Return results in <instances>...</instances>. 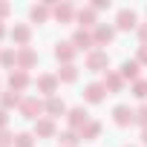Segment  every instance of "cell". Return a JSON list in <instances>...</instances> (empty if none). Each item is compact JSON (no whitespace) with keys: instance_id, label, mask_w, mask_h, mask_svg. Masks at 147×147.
Masks as SVG:
<instances>
[{"instance_id":"obj_1","label":"cell","mask_w":147,"mask_h":147,"mask_svg":"<svg viewBox=\"0 0 147 147\" xmlns=\"http://www.w3.org/2000/svg\"><path fill=\"white\" fill-rule=\"evenodd\" d=\"M43 107H46V104H43L38 95H29V98L20 101V115H23V118H40L38 113H43Z\"/></svg>"},{"instance_id":"obj_2","label":"cell","mask_w":147,"mask_h":147,"mask_svg":"<svg viewBox=\"0 0 147 147\" xmlns=\"http://www.w3.org/2000/svg\"><path fill=\"white\" fill-rule=\"evenodd\" d=\"M110 66V55L104 52V49H92L90 55H87V69H92V72H104Z\"/></svg>"},{"instance_id":"obj_3","label":"cell","mask_w":147,"mask_h":147,"mask_svg":"<svg viewBox=\"0 0 147 147\" xmlns=\"http://www.w3.org/2000/svg\"><path fill=\"white\" fill-rule=\"evenodd\" d=\"M115 29H121V32L138 29V15H136L133 9H121V12H118V18H115Z\"/></svg>"},{"instance_id":"obj_4","label":"cell","mask_w":147,"mask_h":147,"mask_svg":"<svg viewBox=\"0 0 147 147\" xmlns=\"http://www.w3.org/2000/svg\"><path fill=\"white\" fill-rule=\"evenodd\" d=\"M72 46H75V49H87V52H92V49H95V38H92V32H90V29H75V35H72Z\"/></svg>"},{"instance_id":"obj_5","label":"cell","mask_w":147,"mask_h":147,"mask_svg":"<svg viewBox=\"0 0 147 147\" xmlns=\"http://www.w3.org/2000/svg\"><path fill=\"white\" fill-rule=\"evenodd\" d=\"M75 6H72V3H55L52 6V18L55 20H61V23H72V20H75Z\"/></svg>"},{"instance_id":"obj_6","label":"cell","mask_w":147,"mask_h":147,"mask_svg":"<svg viewBox=\"0 0 147 147\" xmlns=\"http://www.w3.org/2000/svg\"><path fill=\"white\" fill-rule=\"evenodd\" d=\"M75 20H78V29H95V26H98V18H95V9H92V6L78 9V12H75Z\"/></svg>"},{"instance_id":"obj_7","label":"cell","mask_w":147,"mask_h":147,"mask_svg":"<svg viewBox=\"0 0 147 147\" xmlns=\"http://www.w3.org/2000/svg\"><path fill=\"white\" fill-rule=\"evenodd\" d=\"M35 63H38V52H35L32 46H20V49H18V69L26 72V69H32Z\"/></svg>"},{"instance_id":"obj_8","label":"cell","mask_w":147,"mask_h":147,"mask_svg":"<svg viewBox=\"0 0 147 147\" xmlns=\"http://www.w3.org/2000/svg\"><path fill=\"white\" fill-rule=\"evenodd\" d=\"M113 121H115L118 127H130V124L136 121V110H130L127 104H118V107L113 110Z\"/></svg>"},{"instance_id":"obj_9","label":"cell","mask_w":147,"mask_h":147,"mask_svg":"<svg viewBox=\"0 0 147 147\" xmlns=\"http://www.w3.org/2000/svg\"><path fill=\"white\" fill-rule=\"evenodd\" d=\"M75 46H72V40H58L55 43V58L61 61V63H72V58H75Z\"/></svg>"},{"instance_id":"obj_10","label":"cell","mask_w":147,"mask_h":147,"mask_svg":"<svg viewBox=\"0 0 147 147\" xmlns=\"http://www.w3.org/2000/svg\"><path fill=\"white\" fill-rule=\"evenodd\" d=\"M9 35H12V40L20 43V46H29V40H32V29H29L26 23H15Z\"/></svg>"},{"instance_id":"obj_11","label":"cell","mask_w":147,"mask_h":147,"mask_svg":"<svg viewBox=\"0 0 147 147\" xmlns=\"http://www.w3.org/2000/svg\"><path fill=\"white\" fill-rule=\"evenodd\" d=\"M92 38H95V46H104V43H110V40L115 38V26L98 23V26H95V32H92Z\"/></svg>"},{"instance_id":"obj_12","label":"cell","mask_w":147,"mask_h":147,"mask_svg":"<svg viewBox=\"0 0 147 147\" xmlns=\"http://www.w3.org/2000/svg\"><path fill=\"white\" fill-rule=\"evenodd\" d=\"M9 87H12L15 92L26 90V87H29V72H23V69H12V72H9Z\"/></svg>"},{"instance_id":"obj_13","label":"cell","mask_w":147,"mask_h":147,"mask_svg":"<svg viewBox=\"0 0 147 147\" xmlns=\"http://www.w3.org/2000/svg\"><path fill=\"white\" fill-rule=\"evenodd\" d=\"M87 121H90V113H87L84 107H72V110H69V127H72V130H81Z\"/></svg>"},{"instance_id":"obj_14","label":"cell","mask_w":147,"mask_h":147,"mask_svg":"<svg viewBox=\"0 0 147 147\" xmlns=\"http://www.w3.org/2000/svg\"><path fill=\"white\" fill-rule=\"evenodd\" d=\"M29 18H32L35 23H46V20L52 18V6H46V3H35V6L29 9Z\"/></svg>"},{"instance_id":"obj_15","label":"cell","mask_w":147,"mask_h":147,"mask_svg":"<svg viewBox=\"0 0 147 147\" xmlns=\"http://www.w3.org/2000/svg\"><path fill=\"white\" fill-rule=\"evenodd\" d=\"M38 90H40L46 98H52L55 90H58V75H40V78H38Z\"/></svg>"},{"instance_id":"obj_16","label":"cell","mask_w":147,"mask_h":147,"mask_svg":"<svg viewBox=\"0 0 147 147\" xmlns=\"http://www.w3.org/2000/svg\"><path fill=\"white\" fill-rule=\"evenodd\" d=\"M104 92H107L104 84H90V87L84 90V98H87L90 104H101V101H104Z\"/></svg>"},{"instance_id":"obj_17","label":"cell","mask_w":147,"mask_h":147,"mask_svg":"<svg viewBox=\"0 0 147 147\" xmlns=\"http://www.w3.org/2000/svg\"><path fill=\"white\" fill-rule=\"evenodd\" d=\"M104 87H107V92H121V87H124L121 72H110V69H107V75H104Z\"/></svg>"},{"instance_id":"obj_18","label":"cell","mask_w":147,"mask_h":147,"mask_svg":"<svg viewBox=\"0 0 147 147\" xmlns=\"http://www.w3.org/2000/svg\"><path fill=\"white\" fill-rule=\"evenodd\" d=\"M138 69H141L138 61H124V63H121V78H124V81H127V78H130V81H138Z\"/></svg>"},{"instance_id":"obj_19","label":"cell","mask_w":147,"mask_h":147,"mask_svg":"<svg viewBox=\"0 0 147 147\" xmlns=\"http://www.w3.org/2000/svg\"><path fill=\"white\" fill-rule=\"evenodd\" d=\"M43 110H46V115H63V113H66V104H63L58 95H52V98H46V107H43Z\"/></svg>"},{"instance_id":"obj_20","label":"cell","mask_w":147,"mask_h":147,"mask_svg":"<svg viewBox=\"0 0 147 147\" xmlns=\"http://www.w3.org/2000/svg\"><path fill=\"white\" fill-rule=\"evenodd\" d=\"M35 136H55V121L52 118H38L35 121Z\"/></svg>"},{"instance_id":"obj_21","label":"cell","mask_w":147,"mask_h":147,"mask_svg":"<svg viewBox=\"0 0 147 147\" xmlns=\"http://www.w3.org/2000/svg\"><path fill=\"white\" fill-rule=\"evenodd\" d=\"M78 133H81V138H84V141H92V138H98V133H101V124H98V121H87V124H84Z\"/></svg>"},{"instance_id":"obj_22","label":"cell","mask_w":147,"mask_h":147,"mask_svg":"<svg viewBox=\"0 0 147 147\" xmlns=\"http://www.w3.org/2000/svg\"><path fill=\"white\" fill-rule=\"evenodd\" d=\"M20 95L15 92V90H9V92H3V95H0V110H9V107H20Z\"/></svg>"},{"instance_id":"obj_23","label":"cell","mask_w":147,"mask_h":147,"mask_svg":"<svg viewBox=\"0 0 147 147\" xmlns=\"http://www.w3.org/2000/svg\"><path fill=\"white\" fill-rule=\"evenodd\" d=\"M78 78V69H75V63H63L61 66V72H58V81H66V84H72Z\"/></svg>"},{"instance_id":"obj_24","label":"cell","mask_w":147,"mask_h":147,"mask_svg":"<svg viewBox=\"0 0 147 147\" xmlns=\"http://www.w3.org/2000/svg\"><path fill=\"white\" fill-rule=\"evenodd\" d=\"M78 141H81V133H78V130H66V133H61V144H63V147H75Z\"/></svg>"},{"instance_id":"obj_25","label":"cell","mask_w":147,"mask_h":147,"mask_svg":"<svg viewBox=\"0 0 147 147\" xmlns=\"http://www.w3.org/2000/svg\"><path fill=\"white\" fill-rule=\"evenodd\" d=\"M0 63L3 66H15L18 63V52L15 49H0Z\"/></svg>"},{"instance_id":"obj_26","label":"cell","mask_w":147,"mask_h":147,"mask_svg":"<svg viewBox=\"0 0 147 147\" xmlns=\"http://www.w3.org/2000/svg\"><path fill=\"white\" fill-rule=\"evenodd\" d=\"M133 95L136 98H147V78H138V81H133Z\"/></svg>"},{"instance_id":"obj_27","label":"cell","mask_w":147,"mask_h":147,"mask_svg":"<svg viewBox=\"0 0 147 147\" xmlns=\"http://www.w3.org/2000/svg\"><path fill=\"white\" fill-rule=\"evenodd\" d=\"M15 147H32V136H29V133L15 136Z\"/></svg>"},{"instance_id":"obj_28","label":"cell","mask_w":147,"mask_h":147,"mask_svg":"<svg viewBox=\"0 0 147 147\" xmlns=\"http://www.w3.org/2000/svg\"><path fill=\"white\" fill-rule=\"evenodd\" d=\"M12 138H15V136H12L9 130H0V147H12V144H15Z\"/></svg>"},{"instance_id":"obj_29","label":"cell","mask_w":147,"mask_h":147,"mask_svg":"<svg viewBox=\"0 0 147 147\" xmlns=\"http://www.w3.org/2000/svg\"><path fill=\"white\" fill-rule=\"evenodd\" d=\"M136 121H138V124H141V127H147V104H144V107H138V110H136Z\"/></svg>"},{"instance_id":"obj_30","label":"cell","mask_w":147,"mask_h":147,"mask_svg":"<svg viewBox=\"0 0 147 147\" xmlns=\"http://www.w3.org/2000/svg\"><path fill=\"white\" fill-rule=\"evenodd\" d=\"M138 40H141V46H147V23H138Z\"/></svg>"},{"instance_id":"obj_31","label":"cell","mask_w":147,"mask_h":147,"mask_svg":"<svg viewBox=\"0 0 147 147\" xmlns=\"http://www.w3.org/2000/svg\"><path fill=\"white\" fill-rule=\"evenodd\" d=\"M138 63H147V46H138V58H136Z\"/></svg>"},{"instance_id":"obj_32","label":"cell","mask_w":147,"mask_h":147,"mask_svg":"<svg viewBox=\"0 0 147 147\" xmlns=\"http://www.w3.org/2000/svg\"><path fill=\"white\" fill-rule=\"evenodd\" d=\"M92 9H110V0H95Z\"/></svg>"},{"instance_id":"obj_33","label":"cell","mask_w":147,"mask_h":147,"mask_svg":"<svg viewBox=\"0 0 147 147\" xmlns=\"http://www.w3.org/2000/svg\"><path fill=\"white\" fill-rule=\"evenodd\" d=\"M9 12H12V6H9V3H0V18H6Z\"/></svg>"},{"instance_id":"obj_34","label":"cell","mask_w":147,"mask_h":147,"mask_svg":"<svg viewBox=\"0 0 147 147\" xmlns=\"http://www.w3.org/2000/svg\"><path fill=\"white\" fill-rule=\"evenodd\" d=\"M6 121H9L6 118V110H0V130H6Z\"/></svg>"},{"instance_id":"obj_35","label":"cell","mask_w":147,"mask_h":147,"mask_svg":"<svg viewBox=\"0 0 147 147\" xmlns=\"http://www.w3.org/2000/svg\"><path fill=\"white\" fill-rule=\"evenodd\" d=\"M141 141H144V144H147V127H144V130H141Z\"/></svg>"},{"instance_id":"obj_36","label":"cell","mask_w":147,"mask_h":147,"mask_svg":"<svg viewBox=\"0 0 147 147\" xmlns=\"http://www.w3.org/2000/svg\"><path fill=\"white\" fill-rule=\"evenodd\" d=\"M6 35V26H3V20H0V38H3Z\"/></svg>"}]
</instances>
